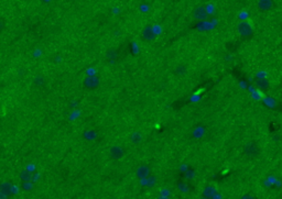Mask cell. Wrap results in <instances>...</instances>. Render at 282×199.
<instances>
[{
  "label": "cell",
  "instance_id": "52a82bcc",
  "mask_svg": "<svg viewBox=\"0 0 282 199\" xmlns=\"http://www.w3.org/2000/svg\"><path fill=\"white\" fill-rule=\"evenodd\" d=\"M255 83H256V86L258 87V88H260V89H268L269 88V82H268L267 79L264 78H257L256 80H255Z\"/></svg>",
  "mask_w": 282,
  "mask_h": 199
},
{
  "label": "cell",
  "instance_id": "7c38bea8",
  "mask_svg": "<svg viewBox=\"0 0 282 199\" xmlns=\"http://www.w3.org/2000/svg\"><path fill=\"white\" fill-rule=\"evenodd\" d=\"M107 56H108V59H111V61L117 59V52H116V50H110V51L108 52Z\"/></svg>",
  "mask_w": 282,
  "mask_h": 199
},
{
  "label": "cell",
  "instance_id": "8fae6325",
  "mask_svg": "<svg viewBox=\"0 0 282 199\" xmlns=\"http://www.w3.org/2000/svg\"><path fill=\"white\" fill-rule=\"evenodd\" d=\"M10 185L8 184V183H3L2 185H1V192L5 193V194H8V193H10Z\"/></svg>",
  "mask_w": 282,
  "mask_h": 199
},
{
  "label": "cell",
  "instance_id": "ba28073f",
  "mask_svg": "<svg viewBox=\"0 0 282 199\" xmlns=\"http://www.w3.org/2000/svg\"><path fill=\"white\" fill-rule=\"evenodd\" d=\"M122 150H121L120 148H118V146H114L113 148H111V151H110V154H111V156H113L114 158H119V157H121L122 156Z\"/></svg>",
  "mask_w": 282,
  "mask_h": 199
},
{
  "label": "cell",
  "instance_id": "6da1fadb",
  "mask_svg": "<svg viewBox=\"0 0 282 199\" xmlns=\"http://www.w3.org/2000/svg\"><path fill=\"white\" fill-rule=\"evenodd\" d=\"M238 31L243 36H250L252 34V28L247 22H241L238 26Z\"/></svg>",
  "mask_w": 282,
  "mask_h": 199
},
{
  "label": "cell",
  "instance_id": "9c48e42d",
  "mask_svg": "<svg viewBox=\"0 0 282 199\" xmlns=\"http://www.w3.org/2000/svg\"><path fill=\"white\" fill-rule=\"evenodd\" d=\"M143 38L146 39L147 41H151V40H153L154 33H153V31H152V29L147 28L146 30L143 31Z\"/></svg>",
  "mask_w": 282,
  "mask_h": 199
},
{
  "label": "cell",
  "instance_id": "3957f363",
  "mask_svg": "<svg viewBox=\"0 0 282 199\" xmlns=\"http://www.w3.org/2000/svg\"><path fill=\"white\" fill-rule=\"evenodd\" d=\"M206 15H207V12H206L205 8L198 7L194 10V17L197 20H204L206 18Z\"/></svg>",
  "mask_w": 282,
  "mask_h": 199
},
{
  "label": "cell",
  "instance_id": "4fadbf2b",
  "mask_svg": "<svg viewBox=\"0 0 282 199\" xmlns=\"http://www.w3.org/2000/svg\"><path fill=\"white\" fill-rule=\"evenodd\" d=\"M21 178H22V181H30L31 174L29 172H22L21 173Z\"/></svg>",
  "mask_w": 282,
  "mask_h": 199
},
{
  "label": "cell",
  "instance_id": "30bf717a",
  "mask_svg": "<svg viewBox=\"0 0 282 199\" xmlns=\"http://www.w3.org/2000/svg\"><path fill=\"white\" fill-rule=\"evenodd\" d=\"M214 194H215V189L213 187H207L205 189V192H204V196L205 197H212Z\"/></svg>",
  "mask_w": 282,
  "mask_h": 199
},
{
  "label": "cell",
  "instance_id": "8992f818",
  "mask_svg": "<svg viewBox=\"0 0 282 199\" xmlns=\"http://www.w3.org/2000/svg\"><path fill=\"white\" fill-rule=\"evenodd\" d=\"M149 173H150V169H149L147 165H142V166H140L138 169V171H137V176H138L139 178H146V177L149 175Z\"/></svg>",
  "mask_w": 282,
  "mask_h": 199
},
{
  "label": "cell",
  "instance_id": "5bb4252c",
  "mask_svg": "<svg viewBox=\"0 0 282 199\" xmlns=\"http://www.w3.org/2000/svg\"><path fill=\"white\" fill-rule=\"evenodd\" d=\"M132 138H134V139H132V141H139V140H140L141 136H140V135H134Z\"/></svg>",
  "mask_w": 282,
  "mask_h": 199
},
{
  "label": "cell",
  "instance_id": "7a4b0ae2",
  "mask_svg": "<svg viewBox=\"0 0 282 199\" xmlns=\"http://www.w3.org/2000/svg\"><path fill=\"white\" fill-rule=\"evenodd\" d=\"M99 85V79L95 76H89L84 80V86L87 88H96Z\"/></svg>",
  "mask_w": 282,
  "mask_h": 199
},
{
  "label": "cell",
  "instance_id": "277c9868",
  "mask_svg": "<svg viewBox=\"0 0 282 199\" xmlns=\"http://www.w3.org/2000/svg\"><path fill=\"white\" fill-rule=\"evenodd\" d=\"M258 6H259V9L262 11H267L270 10L273 6V1L272 0H259L258 2Z\"/></svg>",
  "mask_w": 282,
  "mask_h": 199
},
{
  "label": "cell",
  "instance_id": "5b68a950",
  "mask_svg": "<svg viewBox=\"0 0 282 199\" xmlns=\"http://www.w3.org/2000/svg\"><path fill=\"white\" fill-rule=\"evenodd\" d=\"M245 152H246L248 155H256V154L259 152V148H258V145H257L256 143H250V144H248V145L246 146Z\"/></svg>",
  "mask_w": 282,
  "mask_h": 199
}]
</instances>
